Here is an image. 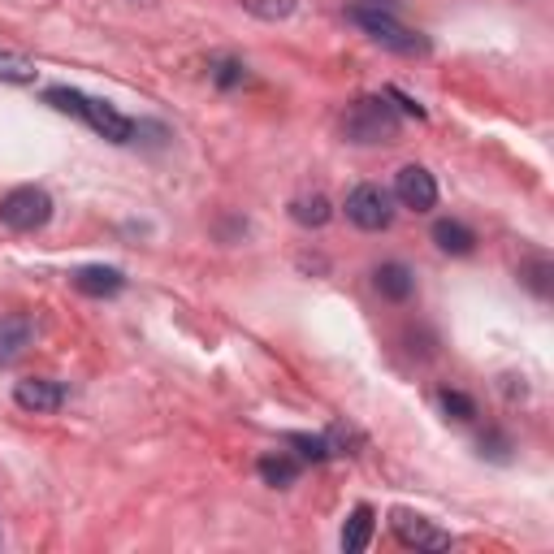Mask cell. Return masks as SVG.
<instances>
[{"mask_svg": "<svg viewBox=\"0 0 554 554\" xmlns=\"http://www.w3.org/2000/svg\"><path fill=\"white\" fill-rule=\"evenodd\" d=\"M256 472H260V481H265V485H273V490H290V485L299 481V464H295V459H286V455H260Z\"/></svg>", "mask_w": 554, "mask_h": 554, "instance_id": "cell-15", "label": "cell"}, {"mask_svg": "<svg viewBox=\"0 0 554 554\" xmlns=\"http://www.w3.org/2000/svg\"><path fill=\"white\" fill-rule=\"evenodd\" d=\"M481 455L507 459V438H503V433H490V438H481Z\"/></svg>", "mask_w": 554, "mask_h": 554, "instance_id": "cell-23", "label": "cell"}, {"mask_svg": "<svg viewBox=\"0 0 554 554\" xmlns=\"http://www.w3.org/2000/svg\"><path fill=\"white\" fill-rule=\"evenodd\" d=\"M403 117L390 104V96H360L342 117V135L347 143H360V148H377V143H394L399 139Z\"/></svg>", "mask_w": 554, "mask_h": 554, "instance_id": "cell-2", "label": "cell"}, {"mask_svg": "<svg viewBox=\"0 0 554 554\" xmlns=\"http://www.w3.org/2000/svg\"><path fill=\"white\" fill-rule=\"evenodd\" d=\"M390 96H394V100H399V104H403V113H412V117H425V109H420V104H416V100H407V96H403V91H390Z\"/></svg>", "mask_w": 554, "mask_h": 554, "instance_id": "cell-24", "label": "cell"}, {"mask_svg": "<svg viewBox=\"0 0 554 554\" xmlns=\"http://www.w3.org/2000/svg\"><path fill=\"white\" fill-rule=\"evenodd\" d=\"M394 200L403 208H412V213H429L433 204H438V182L425 165H403L399 174H394Z\"/></svg>", "mask_w": 554, "mask_h": 554, "instance_id": "cell-6", "label": "cell"}, {"mask_svg": "<svg viewBox=\"0 0 554 554\" xmlns=\"http://www.w3.org/2000/svg\"><path fill=\"white\" fill-rule=\"evenodd\" d=\"M347 221L360 230H386L394 221V195L377 182H360L351 195H347Z\"/></svg>", "mask_w": 554, "mask_h": 554, "instance_id": "cell-4", "label": "cell"}, {"mask_svg": "<svg viewBox=\"0 0 554 554\" xmlns=\"http://www.w3.org/2000/svg\"><path fill=\"white\" fill-rule=\"evenodd\" d=\"M35 61L26 52H13V48H0V83H13V87H26L35 83Z\"/></svg>", "mask_w": 554, "mask_h": 554, "instance_id": "cell-16", "label": "cell"}, {"mask_svg": "<svg viewBox=\"0 0 554 554\" xmlns=\"http://www.w3.org/2000/svg\"><path fill=\"white\" fill-rule=\"evenodd\" d=\"M286 442L295 446V451L303 455V459H312V464H325L329 455V438H316V433H286Z\"/></svg>", "mask_w": 554, "mask_h": 554, "instance_id": "cell-18", "label": "cell"}, {"mask_svg": "<svg viewBox=\"0 0 554 554\" xmlns=\"http://www.w3.org/2000/svg\"><path fill=\"white\" fill-rule=\"evenodd\" d=\"M0 221L18 234H35L52 221V195L39 187H18L0 200Z\"/></svg>", "mask_w": 554, "mask_h": 554, "instance_id": "cell-3", "label": "cell"}, {"mask_svg": "<svg viewBox=\"0 0 554 554\" xmlns=\"http://www.w3.org/2000/svg\"><path fill=\"white\" fill-rule=\"evenodd\" d=\"M31 316H0V364H13L18 355L31 347Z\"/></svg>", "mask_w": 554, "mask_h": 554, "instance_id": "cell-11", "label": "cell"}, {"mask_svg": "<svg viewBox=\"0 0 554 554\" xmlns=\"http://www.w3.org/2000/svg\"><path fill=\"white\" fill-rule=\"evenodd\" d=\"M438 399H442V412L451 420H472V416H477V403H472L468 394H459V390H442Z\"/></svg>", "mask_w": 554, "mask_h": 554, "instance_id": "cell-20", "label": "cell"}, {"mask_svg": "<svg viewBox=\"0 0 554 554\" xmlns=\"http://www.w3.org/2000/svg\"><path fill=\"white\" fill-rule=\"evenodd\" d=\"M13 403L22 407V412H57L65 403V390L61 381H48V377H22L18 386H13Z\"/></svg>", "mask_w": 554, "mask_h": 554, "instance_id": "cell-8", "label": "cell"}, {"mask_svg": "<svg viewBox=\"0 0 554 554\" xmlns=\"http://www.w3.org/2000/svg\"><path fill=\"white\" fill-rule=\"evenodd\" d=\"M290 217L299 221V226H308V230H321L329 217H334V208H329V200L321 191H312V195H299V200H290Z\"/></svg>", "mask_w": 554, "mask_h": 554, "instance_id": "cell-14", "label": "cell"}, {"mask_svg": "<svg viewBox=\"0 0 554 554\" xmlns=\"http://www.w3.org/2000/svg\"><path fill=\"white\" fill-rule=\"evenodd\" d=\"M347 18L360 26L373 44L390 48V52H403V57H420V52H429V39L399 22V5H394V0H351Z\"/></svg>", "mask_w": 554, "mask_h": 554, "instance_id": "cell-1", "label": "cell"}, {"mask_svg": "<svg viewBox=\"0 0 554 554\" xmlns=\"http://www.w3.org/2000/svg\"><path fill=\"white\" fill-rule=\"evenodd\" d=\"M122 286H126V277L109 265H87V269L74 273V290H83L91 299H113Z\"/></svg>", "mask_w": 554, "mask_h": 554, "instance_id": "cell-10", "label": "cell"}, {"mask_svg": "<svg viewBox=\"0 0 554 554\" xmlns=\"http://www.w3.org/2000/svg\"><path fill=\"white\" fill-rule=\"evenodd\" d=\"M44 100L57 113H74V117H83V104H87V96H83V91H74V87H48Z\"/></svg>", "mask_w": 554, "mask_h": 554, "instance_id": "cell-19", "label": "cell"}, {"mask_svg": "<svg viewBox=\"0 0 554 554\" xmlns=\"http://www.w3.org/2000/svg\"><path fill=\"white\" fill-rule=\"evenodd\" d=\"M390 529H394V537H399L403 546H416V550H451V533H442L433 520L416 516V511H407V507L390 511Z\"/></svg>", "mask_w": 554, "mask_h": 554, "instance_id": "cell-5", "label": "cell"}, {"mask_svg": "<svg viewBox=\"0 0 554 554\" xmlns=\"http://www.w3.org/2000/svg\"><path fill=\"white\" fill-rule=\"evenodd\" d=\"M213 78H217V87H239L243 78H247V65H239V61H217Z\"/></svg>", "mask_w": 554, "mask_h": 554, "instance_id": "cell-21", "label": "cell"}, {"mask_svg": "<svg viewBox=\"0 0 554 554\" xmlns=\"http://www.w3.org/2000/svg\"><path fill=\"white\" fill-rule=\"evenodd\" d=\"M239 5L252 13V18H260V22H282V18L295 13L299 0H239Z\"/></svg>", "mask_w": 554, "mask_h": 554, "instance_id": "cell-17", "label": "cell"}, {"mask_svg": "<svg viewBox=\"0 0 554 554\" xmlns=\"http://www.w3.org/2000/svg\"><path fill=\"white\" fill-rule=\"evenodd\" d=\"M373 286H377V295L381 299H390V303H407L416 295V273L399 265V260H386V265H377L373 273Z\"/></svg>", "mask_w": 554, "mask_h": 554, "instance_id": "cell-9", "label": "cell"}, {"mask_svg": "<svg viewBox=\"0 0 554 554\" xmlns=\"http://www.w3.org/2000/svg\"><path fill=\"white\" fill-rule=\"evenodd\" d=\"M546 277H550V265H546V260H533V265H524V282H529L542 299L550 295V282H546Z\"/></svg>", "mask_w": 554, "mask_h": 554, "instance_id": "cell-22", "label": "cell"}, {"mask_svg": "<svg viewBox=\"0 0 554 554\" xmlns=\"http://www.w3.org/2000/svg\"><path fill=\"white\" fill-rule=\"evenodd\" d=\"M373 529H377L373 507H355L351 520H347V529H342V550H347V554H360L368 542H373Z\"/></svg>", "mask_w": 554, "mask_h": 554, "instance_id": "cell-13", "label": "cell"}, {"mask_svg": "<svg viewBox=\"0 0 554 554\" xmlns=\"http://www.w3.org/2000/svg\"><path fill=\"white\" fill-rule=\"evenodd\" d=\"M83 122H87L91 130H96V135L109 139V143H130V139H135V130H139L126 113H117L113 104L91 100V96H87V104H83Z\"/></svg>", "mask_w": 554, "mask_h": 554, "instance_id": "cell-7", "label": "cell"}, {"mask_svg": "<svg viewBox=\"0 0 554 554\" xmlns=\"http://www.w3.org/2000/svg\"><path fill=\"white\" fill-rule=\"evenodd\" d=\"M433 243H438L446 256H472L477 252V234H472L468 226H459V221H451V217H442L438 226H433Z\"/></svg>", "mask_w": 554, "mask_h": 554, "instance_id": "cell-12", "label": "cell"}]
</instances>
